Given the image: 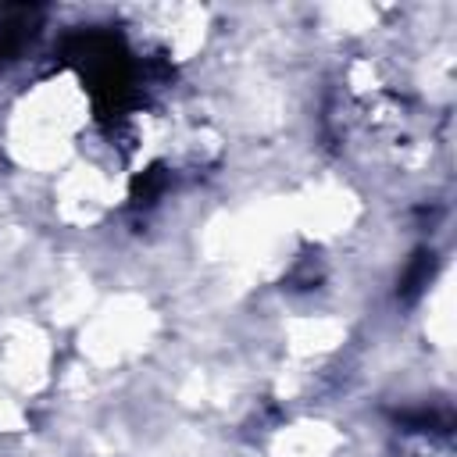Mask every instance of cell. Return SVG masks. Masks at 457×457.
<instances>
[{
  "instance_id": "cell-3",
  "label": "cell",
  "mask_w": 457,
  "mask_h": 457,
  "mask_svg": "<svg viewBox=\"0 0 457 457\" xmlns=\"http://www.w3.org/2000/svg\"><path fill=\"white\" fill-rule=\"evenodd\" d=\"M161 314L139 293L96 300L75 325V353L89 375L125 371L157 343Z\"/></svg>"
},
{
  "instance_id": "cell-8",
  "label": "cell",
  "mask_w": 457,
  "mask_h": 457,
  "mask_svg": "<svg viewBox=\"0 0 457 457\" xmlns=\"http://www.w3.org/2000/svg\"><path fill=\"white\" fill-rule=\"evenodd\" d=\"M421 336L439 353H450V343H453V286H450V268H443L432 278V286L425 289V296H421Z\"/></svg>"
},
{
  "instance_id": "cell-1",
  "label": "cell",
  "mask_w": 457,
  "mask_h": 457,
  "mask_svg": "<svg viewBox=\"0 0 457 457\" xmlns=\"http://www.w3.org/2000/svg\"><path fill=\"white\" fill-rule=\"evenodd\" d=\"M96 132L93 86L71 64L32 75L0 107V157L39 182L86 154Z\"/></svg>"
},
{
  "instance_id": "cell-6",
  "label": "cell",
  "mask_w": 457,
  "mask_h": 457,
  "mask_svg": "<svg viewBox=\"0 0 457 457\" xmlns=\"http://www.w3.org/2000/svg\"><path fill=\"white\" fill-rule=\"evenodd\" d=\"M57 378V346L39 318H7L0 325V382L25 403Z\"/></svg>"
},
{
  "instance_id": "cell-4",
  "label": "cell",
  "mask_w": 457,
  "mask_h": 457,
  "mask_svg": "<svg viewBox=\"0 0 457 457\" xmlns=\"http://www.w3.org/2000/svg\"><path fill=\"white\" fill-rule=\"evenodd\" d=\"M364 207L357 189L343 179V175H311L307 182H300L289 196H286V218L296 232L300 243H314V246H328L339 243L343 236H350L361 221Z\"/></svg>"
},
{
  "instance_id": "cell-2",
  "label": "cell",
  "mask_w": 457,
  "mask_h": 457,
  "mask_svg": "<svg viewBox=\"0 0 457 457\" xmlns=\"http://www.w3.org/2000/svg\"><path fill=\"white\" fill-rule=\"evenodd\" d=\"M129 186L132 175L121 168L114 150H100L96 143H89L86 154H79L68 168L43 182L46 211L61 228L93 232L121 211V204L129 200Z\"/></svg>"
},
{
  "instance_id": "cell-5",
  "label": "cell",
  "mask_w": 457,
  "mask_h": 457,
  "mask_svg": "<svg viewBox=\"0 0 457 457\" xmlns=\"http://www.w3.org/2000/svg\"><path fill=\"white\" fill-rule=\"evenodd\" d=\"M139 21L132 32L143 39V50L164 61L168 68L193 64L200 54H207L214 39V14L196 4H161V7H136Z\"/></svg>"
},
{
  "instance_id": "cell-9",
  "label": "cell",
  "mask_w": 457,
  "mask_h": 457,
  "mask_svg": "<svg viewBox=\"0 0 457 457\" xmlns=\"http://www.w3.org/2000/svg\"><path fill=\"white\" fill-rule=\"evenodd\" d=\"M407 457H453V450H450V443H443V439H436V436H418V439L411 443Z\"/></svg>"
},
{
  "instance_id": "cell-7",
  "label": "cell",
  "mask_w": 457,
  "mask_h": 457,
  "mask_svg": "<svg viewBox=\"0 0 457 457\" xmlns=\"http://www.w3.org/2000/svg\"><path fill=\"white\" fill-rule=\"evenodd\" d=\"M343 450H346V432L339 428V421L314 411H300L286 418L264 439L268 457H343Z\"/></svg>"
}]
</instances>
